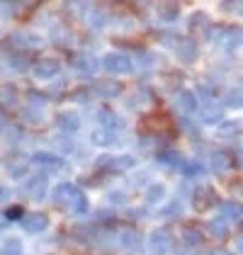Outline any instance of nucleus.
<instances>
[{
	"instance_id": "f257e3e1",
	"label": "nucleus",
	"mask_w": 243,
	"mask_h": 255,
	"mask_svg": "<svg viewBox=\"0 0 243 255\" xmlns=\"http://www.w3.org/2000/svg\"><path fill=\"white\" fill-rule=\"evenodd\" d=\"M105 66H107L110 71H129V61L124 59V56H107V59H105Z\"/></svg>"
},
{
	"instance_id": "f03ea898",
	"label": "nucleus",
	"mask_w": 243,
	"mask_h": 255,
	"mask_svg": "<svg viewBox=\"0 0 243 255\" xmlns=\"http://www.w3.org/2000/svg\"><path fill=\"white\" fill-rule=\"evenodd\" d=\"M24 226L29 229V231H39V229H44L46 226V216L44 214H32L24 219Z\"/></svg>"
},
{
	"instance_id": "7ed1b4c3",
	"label": "nucleus",
	"mask_w": 243,
	"mask_h": 255,
	"mask_svg": "<svg viewBox=\"0 0 243 255\" xmlns=\"http://www.w3.org/2000/svg\"><path fill=\"white\" fill-rule=\"evenodd\" d=\"M37 71H39L41 76H49V73H54V71H56V63H51V61H49V63H41Z\"/></svg>"
}]
</instances>
